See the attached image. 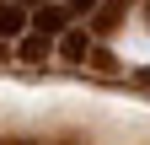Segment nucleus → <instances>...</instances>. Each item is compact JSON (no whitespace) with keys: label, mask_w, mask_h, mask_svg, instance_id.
<instances>
[{"label":"nucleus","mask_w":150,"mask_h":145,"mask_svg":"<svg viewBox=\"0 0 150 145\" xmlns=\"http://www.w3.org/2000/svg\"><path fill=\"white\" fill-rule=\"evenodd\" d=\"M22 27H27V11L22 6H0V38H16Z\"/></svg>","instance_id":"1"},{"label":"nucleus","mask_w":150,"mask_h":145,"mask_svg":"<svg viewBox=\"0 0 150 145\" xmlns=\"http://www.w3.org/2000/svg\"><path fill=\"white\" fill-rule=\"evenodd\" d=\"M91 6H97V0H70V11H91Z\"/></svg>","instance_id":"3"},{"label":"nucleus","mask_w":150,"mask_h":145,"mask_svg":"<svg viewBox=\"0 0 150 145\" xmlns=\"http://www.w3.org/2000/svg\"><path fill=\"white\" fill-rule=\"evenodd\" d=\"M22 54H27V59H43V54H48V38H27Z\"/></svg>","instance_id":"2"}]
</instances>
